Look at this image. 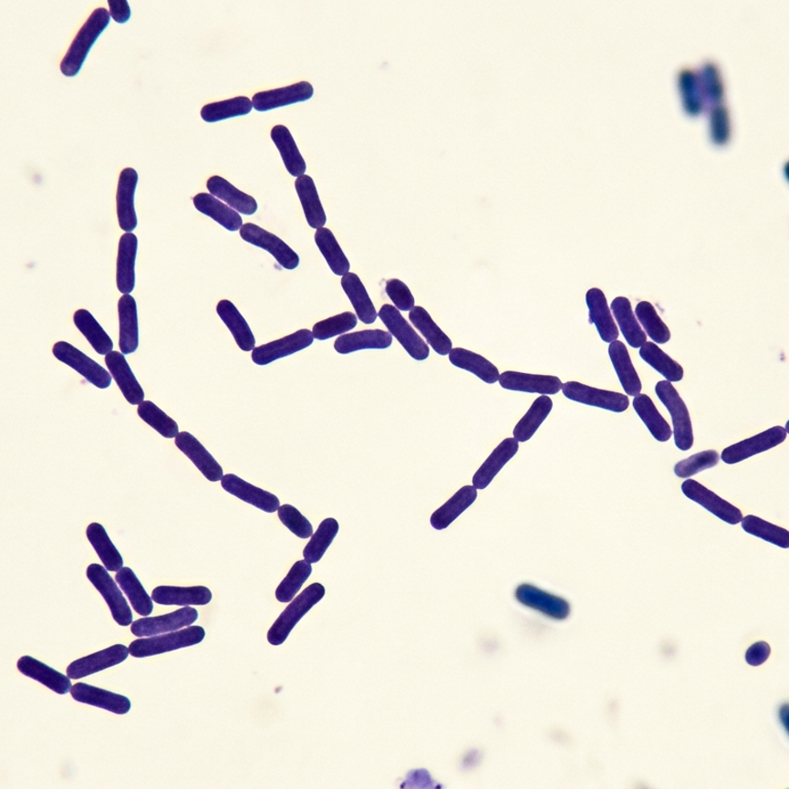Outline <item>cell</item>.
<instances>
[{"label": "cell", "mask_w": 789, "mask_h": 789, "mask_svg": "<svg viewBox=\"0 0 789 789\" xmlns=\"http://www.w3.org/2000/svg\"><path fill=\"white\" fill-rule=\"evenodd\" d=\"M313 95V86L307 81H300L288 87L256 93L252 98V104L255 110L265 112L310 100Z\"/></svg>", "instance_id": "cell-14"}, {"label": "cell", "mask_w": 789, "mask_h": 789, "mask_svg": "<svg viewBox=\"0 0 789 789\" xmlns=\"http://www.w3.org/2000/svg\"><path fill=\"white\" fill-rule=\"evenodd\" d=\"M216 312L227 328L230 329L235 343H237L242 351H254L256 345L255 337L237 306L230 302V300L223 299L218 303Z\"/></svg>", "instance_id": "cell-32"}, {"label": "cell", "mask_w": 789, "mask_h": 789, "mask_svg": "<svg viewBox=\"0 0 789 789\" xmlns=\"http://www.w3.org/2000/svg\"><path fill=\"white\" fill-rule=\"evenodd\" d=\"M53 354L57 359L68 365L69 368L81 374L98 389H103L110 387L111 374L75 346L67 343V341H59L53 347Z\"/></svg>", "instance_id": "cell-8"}, {"label": "cell", "mask_w": 789, "mask_h": 789, "mask_svg": "<svg viewBox=\"0 0 789 789\" xmlns=\"http://www.w3.org/2000/svg\"><path fill=\"white\" fill-rule=\"evenodd\" d=\"M271 138L276 149L279 150L285 167L293 177L305 175L306 171V161L299 152L295 138L289 129L283 125L275 126L271 131Z\"/></svg>", "instance_id": "cell-37"}, {"label": "cell", "mask_w": 789, "mask_h": 789, "mask_svg": "<svg viewBox=\"0 0 789 789\" xmlns=\"http://www.w3.org/2000/svg\"><path fill=\"white\" fill-rule=\"evenodd\" d=\"M110 19L109 11L105 7H98L89 16L73 39L69 50L60 64L61 72L65 77L73 78L78 75L96 40L109 26Z\"/></svg>", "instance_id": "cell-1"}, {"label": "cell", "mask_w": 789, "mask_h": 789, "mask_svg": "<svg viewBox=\"0 0 789 789\" xmlns=\"http://www.w3.org/2000/svg\"><path fill=\"white\" fill-rule=\"evenodd\" d=\"M638 321L644 327L646 335L656 344H666L671 338V333L667 325L658 315L654 306L649 302H641L636 307Z\"/></svg>", "instance_id": "cell-51"}, {"label": "cell", "mask_w": 789, "mask_h": 789, "mask_svg": "<svg viewBox=\"0 0 789 789\" xmlns=\"http://www.w3.org/2000/svg\"><path fill=\"white\" fill-rule=\"evenodd\" d=\"M499 382L505 389L540 395H556L564 386L557 377L511 370L500 374Z\"/></svg>", "instance_id": "cell-15"}, {"label": "cell", "mask_w": 789, "mask_h": 789, "mask_svg": "<svg viewBox=\"0 0 789 789\" xmlns=\"http://www.w3.org/2000/svg\"><path fill=\"white\" fill-rule=\"evenodd\" d=\"M314 339L312 331L298 330L288 337L256 347L252 351V361L259 366L270 364L282 359V358L303 351L313 345Z\"/></svg>", "instance_id": "cell-13"}, {"label": "cell", "mask_w": 789, "mask_h": 789, "mask_svg": "<svg viewBox=\"0 0 789 789\" xmlns=\"http://www.w3.org/2000/svg\"><path fill=\"white\" fill-rule=\"evenodd\" d=\"M450 361L455 368L475 374L486 384H494V382L499 381V369L483 356L471 352L469 349L452 348L450 353Z\"/></svg>", "instance_id": "cell-38"}, {"label": "cell", "mask_w": 789, "mask_h": 789, "mask_svg": "<svg viewBox=\"0 0 789 789\" xmlns=\"http://www.w3.org/2000/svg\"><path fill=\"white\" fill-rule=\"evenodd\" d=\"M679 87L683 109L690 115H696L703 109V96L698 73L688 67L679 72Z\"/></svg>", "instance_id": "cell-53"}, {"label": "cell", "mask_w": 789, "mask_h": 789, "mask_svg": "<svg viewBox=\"0 0 789 789\" xmlns=\"http://www.w3.org/2000/svg\"><path fill=\"white\" fill-rule=\"evenodd\" d=\"M553 401L547 395H542L536 398L532 404L531 409L524 414V417L518 421V424L514 430V438L518 442H526L533 438L536 431L541 427L545 420H546L552 411Z\"/></svg>", "instance_id": "cell-44"}, {"label": "cell", "mask_w": 789, "mask_h": 789, "mask_svg": "<svg viewBox=\"0 0 789 789\" xmlns=\"http://www.w3.org/2000/svg\"><path fill=\"white\" fill-rule=\"evenodd\" d=\"M138 239L133 233L121 235L117 260V285L121 295H130L135 288V262Z\"/></svg>", "instance_id": "cell-27"}, {"label": "cell", "mask_w": 789, "mask_h": 789, "mask_svg": "<svg viewBox=\"0 0 789 789\" xmlns=\"http://www.w3.org/2000/svg\"><path fill=\"white\" fill-rule=\"evenodd\" d=\"M119 348L124 355L136 352L140 346V327L136 300L130 295L119 300Z\"/></svg>", "instance_id": "cell-28"}, {"label": "cell", "mask_w": 789, "mask_h": 789, "mask_svg": "<svg viewBox=\"0 0 789 789\" xmlns=\"http://www.w3.org/2000/svg\"><path fill=\"white\" fill-rule=\"evenodd\" d=\"M618 379H619L625 393L636 397L641 392L642 384L638 374L634 369L628 348L620 340H615L608 347Z\"/></svg>", "instance_id": "cell-33"}, {"label": "cell", "mask_w": 789, "mask_h": 789, "mask_svg": "<svg viewBox=\"0 0 789 789\" xmlns=\"http://www.w3.org/2000/svg\"><path fill=\"white\" fill-rule=\"evenodd\" d=\"M770 654L771 648L766 641L755 642L746 650L745 660L751 666H760L768 660Z\"/></svg>", "instance_id": "cell-61"}, {"label": "cell", "mask_w": 789, "mask_h": 789, "mask_svg": "<svg viewBox=\"0 0 789 789\" xmlns=\"http://www.w3.org/2000/svg\"><path fill=\"white\" fill-rule=\"evenodd\" d=\"M222 486L225 492L266 514H275L280 508V500L276 495L252 485L237 475H224Z\"/></svg>", "instance_id": "cell-17"}, {"label": "cell", "mask_w": 789, "mask_h": 789, "mask_svg": "<svg viewBox=\"0 0 789 789\" xmlns=\"http://www.w3.org/2000/svg\"><path fill=\"white\" fill-rule=\"evenodd\" d=\"M177 449L189 458L209 482H222L223 469L197 438L189 432H182L175 438Z\"/></svg>", "instance_id": "cell-18"}, {"label": "cell", "mask_w": 789, "mask_h": 789, "mask_svg": "<svg viewBox=\"0 0 789 789\" xmlns=\"http://www.w3.org/2000/svg\"><path fill=\"white\" fill-rule=\"evenodd\" d=\"M315 242L318 246L322 255L330 267L333 274L337 275H345L349 272L348 260L340 248L339 244L335 237V234L327 227H321L315 234Z\"/></svg>", "instance_id": "cell-47"}, {"label": "cell", "mask_w": 789, "mask_h": 789, "mask_svg": "<svg viewBox=\"0 0 789 789\" xmlns=\"http://www.w3.org/2000/svg\"><path fill=\"white\" fill-rule=\"evenodd\" d=\"M786 438L785 428L773 427L761 434L727 447L722 451L721 459L728 465H735V463L750 459L753 455L774 449V447L783 444Z\"/></svg>", "instance_id": "cell-9"}, {"label": "cell", "mask_w": 789, "mask_h": 789, "mask_svg": "<svg viewBox=\"0 0 789 789\" xmlns=\"http://www.w3.org/2000/svg\"><path fill=\"white\" fill-rule=\"evenodd\" d=\"M207 189L218 200L226 202L238 213L244 215H254L258 209L257 202L251 195L241 192L230 182L221 176H213L208 179Z\"/></svg>", "instance_id": "cell-30"}, {"label": "cell", "mask_w": 789, "mask_h": 789, "mask_svg": "<svg viewBox=\"0 0 789 789\" xmlns=\"http://www.w3.org/2000/svg\"><path fill=\"white\" fill-rule=\"evenodd\" d=\"M312 572L313 567L307 561H296L287 576L280 583L278 588H276L275 598L283 604L290 603L291 600L295 599L297 592L303 587L308 577H310Z\"/></svg>", "instance_id": "cell-52"}, {"label": "cell", "mask_w": 789, "mask_h": 789, "mask_svg": "<svg viewBox=\"0 0 789 789\" xmlns=\"http://www.w3.org/2000/svg\"><path fill=\"white\" fill-rule=\"evenodd\" d=\"M721 455L715 451H704L690 455V458L682 460L674 466V473L679 478H690L701 473L705 470L718 465Z\"/></svg>", "instance_id": "cell-57"}, {"label": "cell", "mask_w": 789, "mask_h": 789, "mask_svg": "<svg viewBox=\"0 0 789 789\" xmlns=\"http://www.w3.org/2000/svg\"><path fill=\"white\" fill-rule=\"evenodd\" d=\"M205 637V629L201 626H189L184 629L136 639L129 646V650L134 658L151 657L198 645Z\"/></svg>", "instance_id": "cell-2"}, {"label": "cell", "mask_w": 789, "mask_h": 789, "mask_svg": "<svg viewBox=\"0 0 789 789\" xmlns=\"http://www.w3.org/2000/svg\"><path fill=\"white\" fill-rule=\"evenodd\" d=\"M87 538L109 572H119L124 567V559L100 524H91L87 528Z\"/></svg>", "instance_id": "cell-43"}, {"label": "cell", "mask_w": 789, "mask_h": 789, "mask_svg": "<svg viewBox=\"0 0 789 789\" xmlns=\"http://www.w3.org/2000/svg\"><path fill=\"white\" fill-rule=\"evenodd\" d=\"M357 316L351 312L341 313L331 318L316 323L313 327L314 338L327 340L344 335L357 327Z\"/></svg>", "instance_id": "cell-55"}, {"label": "cell", "mask_w": 789, "mask_h": 789, "mask_svg": "<svg viewBox=\"0 0 789 789\" xmlns=\"http://www.w3.org/2000/svg\"><path fill=\"white\" fill-rule=\"evenodd\" d=\"M386 292L398 310L410 312L414 307V297L408 285L398 279H390L386 283Z\"/></svg>", "instance_id": "cell-60"}, {"label": "cell", "mask_w": 789, "mask_h": 789, "mask_svg": "<svg viewBox=\"0 0 789 789\" xmlns=\"http://www.w3.org/2000/svg\"><path fill=\"white\" fill-rule=\"evenodd\" d=\"M477 497L478 493L473 485L462 486L449 501L434 512L430 519L431 525L437 531L445 530L463 512L473 505Z\"/></svg>", "instance_id": "cell-29"}, {"label": "cell", "mask_w": 789, "mask_h": 789, "mask_svg": "<svg viewBox=\"0 0 789 789\" xmlns=\"http://www.w3.org/2000/svg\"><path fill=\"white\" fill-rule=\"evenodd\" d=\"M516 597L520 603L539 609L555 619H565L571 611L564 598L552 596L530 584L520 585L516 590Z\"/></svg>", "instance_id": "cell-26"}, {"label": "cell", "mask_w": 789, "mask_h": 789, "mask_svg": "<svg viewBox=\"0 0 789 789\" xmlns=\"http://www.w3.org/2000/svg\"><path fill=\"white\" fill-rule=\"evenodd\" d=\"M240 234L244 241L267 251L286 270H296L299 265V256L296 252L279 237L262 227L254 223L243 224Z\"/></svg>", "instance_id": "cell-10"}, {"label": "cell", "mask_w": 789, "mask_h": 789, "mask_svg": "<svg viewBox=\"0 0 789 789\" xmlns=\"http://www.w3.org/2000/svg\"><path fill=\"white\" fill-rule=\"evenodd\" d=\"M138 174L132 168L121 171L117 192V213L119 224L126 233H132L138 224L134 197L138 184Z\"/></svg>", "instance_id": "cell-20"}, {"label": "cell", "mask_w": 789, "mask_h": 789, "mask_svg": "<svg viewBox=\"0 0 789 789\" xmlns=\"http://www.w3.org/2000/svg\"><path fill=\"white\" fill-rule=\"evenodd\" d=\"M681 492L688 499L711 512L714 516L731 525L742 523V512L726 500H723L709 488L693 479H688L681 484Z\"/></svg>", "instance_id": "cell-11"}, {"label": "cell", "mask_w": 789, "mask_h": 789, "mask_svg": "<svg viewBox=\"0 0 789 789\" xmlns=\"http://www.w3.org/2000/svg\"><path fill=\"white\" fill-rule=\"evenodd\" d=\"M410 319L413 327L420 330L422 337L428 341V345L432 347L434 351L441 355H450L452 349V343L444 331L438 327V325L432 319V317L421 306H414L410 313Z\"/></svg>", "instance_id": "cell-40"}, {"label": "cell", "mask_w": 789, "mask_h": 789, "mask_svg": "<svg viewBox=\"0 0 789 789\" xmlns=\"http://www.w3.org/2000/svg\"><path fill=\"white\" fill-rule=\"evenodd\" d=\"M611 310L628 345L634 348L644 346L647 343V335L633 313L630 300L623 296L615 298Z\"/></svg>", "instance_id": "cell-39"}, {"label": "cell", "mask_w": 789, "mask_h": 789, "mask_svg": "<svg viewBox=\"0 0 789 789\" xmlns=\"http://www.w3.org/2000/svg\"><path fill=\"white\" fill-rule=\"evenodd\" d=\"M151 598L161 606H206L213 600V592L205 586L193 587H176V586H159L153 589Z\"/></svg>", "instance_id": "cell-22"}, {"label": "cell", "mask_w": 789, "mask_h": 789, "mask_svg": "<svg viewBox=\"0 0 789 789\" xmlns=\"http://www.w3.org/2000/svg\"><path fill=\"white\" fill-rule=\"evenodd\" d=\"M73 322L98 354L107 356L112 352L111 338L91 313L87 310H78L73 316Z\"/></svg>", "instance_id": "cell-46"}, {"label": "cell", "mask_w": 789, "mask_h": 789, "mask_svg": "<svg viewBox=\"0 0 789 789\" xmlns=\"http://www.w3.org/2000/svg\"><path fill=\"white\" fill-rule=\"evenodd\" d=\"M197 609L191 607L158 617H145L132 623L131 632L137 638H150L189 628L198 620Z\"/></svg>", "instance_id": "cell-12"}, {"label": "cell", "mask_w": 789, "mask_h": 789, "mask_svg": "<svg viewBox=\"0 0 789 789\" xmlns=\"http://www.w3.org/2000/svg\"><path fill=\"white\" fill-rule=\"evenodd\" d=\"M137 412L146 424L156 430L162 437L172 439L179 434L177 422L167 416L165 411L160 410L153 402L143 401L138 405Z\"/></svg>", "instance_id": "cell-54"}, {"label": "cell", "mask_w": 789, "mask_h": 789, "mask_svg": "<svg viewBox=\"0 0 789 789\" xmlns=\"http://www.w3.org/2000/svg\"><path fill=\"white\" fill-rule=\"evenodd\" d=\"M110 17L119 24L127 23L131 18V7L127 0H109Z\"/></svg>", "instance_id": "cell-62"}, {"label": "cell", "mask_w": 789, "mask_h": 789, "mask_svg": "<svg viewBox=\"0 0 789 789\" xmlns=\"http://www.w3.org/2000/svg\"><path fill=\"white\" fill-rule=\"evenodd\" d=\"M339 531V524L335 518L323 520L318 530L311 536L304 550L305 560L308 564H317L328 550Z\"/></svg>", "instance_id": "cell-49"}, {"label": "cell", "mask_w": 789, "mask_h": 789, "mask_svg": "<svg viewBox=\"0 0 789 789\" xmlns=\"http://www.w3.org/2000/svg\"><path fill=\"white\" fill-rule=\"evenodd\" d=\"M742 525L743 531L748 535L756 536L780 548H789V532L786 528L770 524L754 515H747L742 518Z\"/></svg>", "instance_id": "cell-50"}, {"label": "cell", "mask_w": 789, "mask_h": 789, "mask_svg": "<svg viewBox=\"0 0 789 789\" xmlns=\"http://www.w3.org/2000/svg\"><path fill=\"white\" fill-rule=\"evenodd\" d=\"M296 190L300 202H302L308 225L315 230L324 227L327 223V217L325 214L313 178L308 175L298 177L296 182Z\"/></svg>", "instance_id": "cell-35"}, {"label": "cell", "mask_w": 789, "mask_h": 789, "mask_svg": "<svg viewBox=\"0 0 789 789\" xmlns=\"http://www.w3.org/2000/svg\"><path fill=\"white\" fill-rule=\"evenodd\" d=\"M730 116L726 107L714 105L711 112V136L715 143L722 144L730 137Z\"/></svg>", "instance_id": "cell-59"}, {"label": "cell", "mask_w": 789, "mask_h": 789, "mask_svg": "<svg viewBox=\"0 0 789 789\" xmlns=\"http://www.w3.org/2000/svg\"><path fill=\"white\" fill-rule=\"evenodd\" d=\"M639 348L641 359L661 373L667 381L679 382L683 379L682 366L664 353L655 343L647 341Z\"/></svg>", "instance_id": "cell-48"}, {"label": "cell", "mask_w": 789, "mask_h": 789, "mask_svg": "<svg viewBox=\"0 0 789 789\" xmlns=\"http://www.w3.org/2000/svg\"><path fill=\"white\" fill-rule=\"evenodd\" d=\"M252 109H254V104L249 98L240 96L205 105L201 110V117L206 123L214 124L217 121L247 116Z\"/></svg>", "instance_id": "cell-45"}, {"label": "cell", "mask_w": 789, "mask_h": 789, "mask_svg": "<svg viewBox=\"0 0 789 789\" xmlns=\"http://www.w3.org/2000/svg\"><path fill=\"white\" fill-rule=\"evenodd\" d=\"M105 363H107L111 377L115 379L126 400L131 405H140L142 403L145 397L144 390L136 379L131 368H130L126 360L125 355L112 351L105 356Z\"/></svg>", "instance_id": "cell-21"}, {"label": "cell", "mask_w": 789, "mask_h": 789, "mask_svg": "<svg viewBox=\"0 0 789 789\" xmlns=\"http://www.w3.org/2000/svg\"><path fill=\"white\" fill-rule=\"evenodd\" d=\"M116 581L131 603L134 611L142 617H149L153 611L152 598L144 589L141 582L130 567H121L116 575Z\"/></svg>", "instance_id": "cell-42"}, {"label": "cell", "mask_w": 789, "mask_h": 789, "mask_svg": "<svg viewBox=\"0 0 789 789\" xmlns=\"http://www.w3.org/2000/svg\"><path fill=\"white\" fill-rule=\"evenodd\" d=\"M341 287L355 308L358 318L364 324L369 325L377 321L379 313L374 307L368 290H366L359 276L354 273H348L341 278Z\"/></svg>", "instance_id": "cell-36"}, {"label": "cell", "mask_w": 789, "mask_h": 789, "mask_svg": "<svg viewBox=\"0 0 789 789\" xmlns=\"http://www.w3.org/2000/svg\"><path fill=\"white\" fill-rule=\"evenodd\" d=\"M392 343V335L387 331L363 330L341 336L336 340L335 348L338 354L347 355L361 349H385Z\"/></svg>", "instance_id": "cell-31"}, {"label": "cell", "mask_w": 789, "mask_h": 789, "mask_svg": "<svg viewBox=\"0 0 789 789\" xmlns=\"http://www.w3.org/2000/svg\"><path fill=\"white\" fill-rule=\"evenodd\" d=\"M276 512L282 524L298 538L308 539L314 535L312 524L296 507L283 505Z\"/></svg>", "instance_id": "cell-58"}, {"label": "cell", "mask_w": 789, "mask_h": 789, "mask_svg": "<svg viewBox=\"0 0 789 789\" xmlns=\"http://www.w3.org/2000/svg\"><path fill=\"white\" fill-rule=\"evenodd\" d=\"M633 409L645 422L649 433L660 442L670 441L672 430L667 420L658 411L655 403L646 394H638L633 400Z\"/></svg>", "instance_id": "cell-41"}, {"label": "cell", "mask_w": 789, "mask_h": 789, "mask_svg": "<svg viewBox=\"0 0 789 789\" xmlns=\"http://www.w3.org/2000/svg\"><path fill=\"white\" fill-rule=\"evenodd\" d=\"M70 694L78 702L99 707V709L116 714H127L132 707L131 701L126 696L88 685L85 682L76 683L71 688Z\"/></svg>", "instance_id": "cell-19"}, {"label": "cell", "mask_w": 789, "mask_h": 789, "mask_svg": "<svg viewBox=\"0 0 789 789\" xmlns=\"http://www.w3.org/2000/svg\"><path fill=\"white\" fill-rule=\"evenodd\" d=\"M325 597L324 586L314 583L306 587L292 603L285 608L278 619L267 632V640L273 646L284 644L289 634L303 617L311 611L313 607L320 603Z\"/></svg>", "instance_id": "cell-3"}, {"label": "cell", "mask_w": 789, "mask_h": 789, "mask_svg": "<svg viewBox=\"0 0 789 789\" xmlns=\"http://www.w3.org/2000/svg\"><path fill=\"white\" fill-rule=\"evenodd\" d=\"M586 303L589 308L590 321L596 324L600 338L607 344L618 340L619 329L613 318L611 308L608 307L605 293L598 288L588 290Z\"/></svg>", "instance_id": "cell-25"}, {"label": "cell", "mask_w": 789, "mask_h": 789, "mask_svg": "<svg viewBox=\"0 0 789 789\" xmlns=\"http://www.w3.org/2000/svg\"><path fill=\"white\" fill-rule=\"evenodd\" d=\"M18 670L26 677L35 680L53 692L65 695L70 692L71 679L68 675L55 670L52 667L30 656H23L17 663Z\"/></svg>", "instance_id": "cell-23"}, {"label": "cell", "mask_w": 789, "mask_h": 789, "mask_svg": "<svg viewBox=\"0 0 789 789\" xmlns=\"http://www.w3.org/2000/svg\"><path fill=\"white\" fill-rule=\"evenodd\" d=\"M519 451V442L515 438H506L491 453L472 479L476 490H484L490 485L504 466L514 459Z\"/></svg>", "instance_id": "cell-24"}, {"label": "cell", "mask_w": 789, "mask_h": 789, "mask_svg": "<svg viewBox=\"0 0 789 789\" xmlns=\"http://www.w3.org/2000/svg\"><path fill=\"white\" fill-rule=\"evenodd\" d=\"M87 576L107 601L113 620L124 628L131 625L133 623L132 609L128 605L123 592L119 590L115 580L108 572V568L97 564L89 565L87 568Z\"/></svg>", "instance_id": "cell-5"}, {"label": "cell", "mask_w": 789, "mask_h": 789, "mask_svg": "<svg viewBox=\"0 0 789 789\" xmlns=\"http://www.w3.org/2000/svg\"><path fill=\"white\" fill-rule=\"evenodd\" d=\"M379 317L386 325L390 335L400 341L405 351L414 360L424 361L430 356V348L426 341L420 337L417 331L406 321L400 311L390 305L381 306Z\"/></svg>", "instance_id": "cell-6"}, {"label": "cell", "mask_w": 789, "mask_h": 789, "mask_svg": "<svg viewBox=\"0 0 789 789\" xmlns=\"http://www.w3.org/2000/svg\"><path fill=\"white\" fill-rule=\"evenodd\" d=\"M655 390L659 400L670 413L675 445L681 452L690 451L694 445V433L692 420L685 401L681 400L670 381H659Z\"/></svg>", "instance_id": "cell-4"}, {"label": "cell", "mask_w": 789, "mask_h": 789, "mask_svg": "<svg viewBox=\"0 0 789 789\" xmlns=\"http://www.w3.org/2000/svg\"><path fill=\"white\" fill-rule=\"evenodd\" d=\"M561 390L569 400L617 413L628 410L630 404L628 396L586 386L577 381L566 382Z\"/></svg>", "instance_id": "cell-7"}, {"label": "cell", "mask_w": 789, "mask_h": 789, "mask_svg": "<svg viewBox=\"0 0 789 789\" xmlns=\"http://www.w3.org/2000/svg\"><path fill=\"white\" fill-rule=\"evenodd\" d=\"M699 83H701L703 101H709L718 105L723 95V85L720 70L713 62L706 61L702 65L701 73H698Z\"/></svg>", "instance_id": "cell-56"}, {"label": "cell", "mask_w": 789, "mask_h": 789, "mask_svg": "<svg viewBox=\"0 0 789 789\" xmlns=\"http://www.w3.org/2000/svg\"><path fill=\"white\" fill-rule=\"evenodd\" d=\"M195 209L201 213L213 219L214 222L223 225L230 232H237L242 229L243 219L237 211L227 206L214 195L201 192L192 199Z\"/></svg>", "instance_id": "cell-34"}, {"label": "cell", "mask_w": 789, "mask_h": 789, "mask_svg": "<svg viewBox=\"0 0 789 789\" xmlns=\"http://www.w3.org/2000/svg\"><path fill=\"white\" fill-rule=\"evenodd\" d=\"M129 648L124 645H115L92 655L78 659L67 667V675L71 680H79L88 675L110 669L127 660Z\"/></svg>", "instance_id": "cell-16"}]
</instances>
